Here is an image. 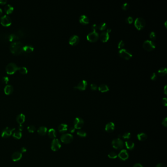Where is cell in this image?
<instances>
[{"label": "cell", "mask_w": 167, "mask_h": 167, "mask_svg": "<svg viewBox=\"0 0 167 167\" xmlns=\"http://www.w3.org/2000/svg\"><path fill=\"white\" fill-rule=\"evenodd\" d=\"M24 46L20 41H14L10 44V49L11 52L16 55H18L23 52Z\"/></svg>", "instance_id": "cell-1"}, {"label": "cell", "mask_w": 167, "mask_h": 167, "mask_svg": "<svg viewBox=\"0 0 167 167\" xmlns=\"http://www.w3.org/2000/svg\"><path fill=\"white\" fill-rule=\"evenodd\" d=\"M146 25V22L144 18L138 17L135 20L134 26L138 30H141L144 28Z\"/></svg>", "instance_id": "cell-2"}, {"label": "cell", "mask_w": 167, "mask_h": 167, "mask_svg": "<svg viewBox=\"0 0 167 167\" xmlns=\"http://www.w3.org/2000/svg\"><path fill=\"white\" fill-rule=\"evenodd\" d=\"M143 47L147 51H150L155 48V44L153 41L147 40L143 43Z\"/></svg>", "instance_id": "cell-3"}, {"label": "cell", "mask_w": 167, "mask_h": 167, "mask_svg": "<svg viewBox=\"0 0 167 167\" xmlns=\"http://www.w3.org/2000/svg\"><path fill=\"white\" fill-rule=\"evenodd\" d=\"M18 66L14 63H10L6 66V72L9 74H13L18 70Z\"/></svg>", "instance_id": "cell-4"}, {"label": "cell", "mask_w": 167, "mask_h": 167, "mask_svg": "<svg viewBox=\"0 0 167 167\" xmlns=\"http://www.w3.org/2000/svg\"><path fill=\"white\" fill-rule=\"evenodd\" d=\"M118 52L120 57L126 60L129 59L132 57V53L128 50H127L125 49H120L119 51Z\"/></svg>", "instance_id": "cell-5"}, {"label": "cell", "mask_w": 167, "mask_h": 167, "mask_svg": "<svg viewBox=\"0 0 167 167\" xmlns=\"http://www.w3.org/2000/svg\"><path fill=\"white\" fill-rule=\"evenodd\" d=\"M60 139L62 143L68 144L73 141V136H72V135L70 134L66 133L62 135L60 137Z\"/></svg>", "instance_id": "cell-6"}, {"label": "cell", "mask_w": 167, "mask_h": 167, "mask_svg": "<svg viewBox=\"0 0 167 167\" xmlns=\"http://www.w3.org/2000/svg\"><path fill=\"white\" fill-rule=\"evenodd\" d=\"M99 33L96 31H91V32L89 33L87 35V39L88 41L90 42H95L97 40H98V39L99 38Z\"/></svg>", "instance_id": "cell-7"}, {"label": "cell", "mask_w": 167, "mask_h": 167, "mask_svg": "<svg viewBox=\"0 0 167 167\" xmlns=\"http://www.w3.org/2000/svg\"><path fill=\"white\" fill-rule=\"evenodd\" d=\"M15 130V129H11L9 128V127H6L2 132L1 136L4 138H6L10 137L12 135V133Z\"/></svg>", "instance_id": "cell-8"}, {"label": "cell", "mask_w": 167, "mask_h": 167, "mask_svg": "<svg viewBox=\"0 0 167 167\" xmlns=\"http://www.w3.org/2000/svg\"><path fill=\"white\" fill-rule=\"evenodd\" d=\"M113 147L116 149H121L124 147V143L120 138L114 139L112 142Z\"/></svg>", "instance_id": "cell-9"}, {"label": "cell", "mask_w": 167, "mask_h": 167, "mask_svg": "<svg viewBox=\"0 0 167 167\" xmlns=\"http://www.w3.org/2000/svg\"><path fill=\"white\" fill-rule=\"evenodd\" d=\"M0 20H1V23L4 26L7 27L10 26L11 24V18L6 15H5L3 16L2 17H1Z\"/></svg>", "instance_id": "cell-10"}, {"label": "cell", "mask_w": 167, "mask_h": 167, "mask_svg": "<svg viewBox=\"0 0 167 167\" xmlns=\"http://www.w3.org/2000/svg\"><path fill=\"white\" fill-rule=\"evenodd\" d=\"M84 125V121L81 118L77 117L74 121V128L79 129H81Z\"/></svg>", "instance_id": "cell-11"}, {"label": "cell", "mask_w": 167, "mask_h": 167, "mask_svg": "<svg viewBox=\"0 0 167 167\" xmlns=\"http://www.w3.org/2000/svg\"><path fill=\"white\" fill-rule=\"evenodd\" d=\"M61 144L57 139H53L51 144V149L53 152H56L61 148Z\"/></svg>", "instance_id": "cell-12"}, {"label": "cell", "mask_w": 167, "mask_h": 167, "mask_svg": "<svg viewBox=\"0 0 167 167\" xmlns=\"http://www.w3.org/2000/svg\"><path fill=\"white\" fill-rule=\"evenodd\" d=\"M87 86V82L85 80H82L79 82L77 86L74 87V88L78 89L80 90H85Z\"/></svg>", "instance_id": "cell-13"}, {"label": "cell", "mask_w": 167, "mask_h": 167, "mask_svg": "<svg viewBox=\"0 0 167 167\" xmlns=\"http://www.w3.org/2000/svg\"><path fill=\"white\" fill-rule=\"evenodd\" d=\"M79 42V38L76 35H73L72 36H71L69 41V44L73 46H75L78 44Z\"/></svg>", "instance_id": "cell-14"}, {"label": "cell", "mask_w": 167, "mask_h": 167, "mask_svg": "<svg viewBox=\"0 0 167 167\" xmlns=\"http://www.w3.org/2000/svg\"><path fill=\"white\" fill-rule=\"evenodd\" d=\"M118 157L123 161H125L129 158V154L125 149H123L119 153Z\"/></svg>", "instance_id": "cell-15"}, {"label": "cell", "mask_w": 167, "mask_h": 167, "mask_svg": "<svg viewBox=\"0 0 167 167\" xmlns=\"http://www.w3.org/2000/svg\"><path fill=\"white\" fill-rule=\"evenodd\" d=\"M100 40L103 42H106L109 39V34L107 31H102L100 33Z\"/></svg>", "instance_id": "cell-16"}, {"label": "cell", "mask_w": 167, "mask_h": 167, "mask_svg": "<svg viewBox=\"0 0 167 167\" xmlns=\"http://www.w3.org/2000/svg\"><path fill=\"white\" fill-rule=\"evenodd\" d=\"M22 157V153L19 152L14 153L11 156L12 160L14 162H17L21 160Z\"/></svg>", "instance_id": "cell-17"}, {"label": "cell", "mask_w": 167, "mask_h": 167, "mask_svg": "<svg viewBox=\"0 0 167 167\" xmlns=\"http://www.w3.org/2000/svg\"><path fill=\"white\" fill-rule=\"evenodd\" d=\"M79 21L82 24L86 25L89 23V20L87 16L85 15H82L79 18Z\"/></svg>", "instance_id": "cell-18"}, {"label": "cell", "mask_w": 167, "mask_h": 167, "mask_svg": "<svg viewBox=\"0 0 167 167\" xmlns=\"http://www.w3.org/2000/svg\"><path fill=\"white\" fill-rule=\"evenodd\" d=\"M115 129V124L112 122L108 123L105 126V130L109 133H111L114 131Z\"/></svg>", "instance_id": "cell-19"}, {"label": "cell", "mask_w": 167, "mask_h": 167, "mask_svg": "<svg viewBox=\"0 0 167 167\" xmlns=\"http://www.w3.org/2000/svg\"><path fill=\"white\" fill-rule=\"evenodd\" d=\"M16 121L19 124H22L25 121V115H24L22 113L18 115L16 118Z\"/></svg>", "instance_id": "cell-20"}, {"label": "cell", "mask_w": 167, "mask_h": 167, "mask_svg": "<svg viewBox=\"0 0 167 167\" xmlns=\"http://www.w3.org/2000/svg\"><path fill=\"white\" fill-rule=\"evenodd\" d=\"M48 131V129L45 126H41L38 129L37 132L38 133L41 135V136H44L45 135Z\"/></svg>", "instance_id": "cell-21"}, {"label": "cell", "mask_w": 167, "mask_h": 167, "mask_svg": "<svg viewBox=\"0 0 167 167\" xmlns=\"http://www.w3.org/2000/svg\"><path fill=\"white\" fill-rule=\"evenodd\" d=\"M13 91V87L11 85H7L5 86L4 88V92L5 94L10 95Z\"/></svg>", "instance_id": "cell-22"}, {"label": "cell", "mask_w": 167, "mask_h": 167, "mask_svg": "<svg viewBox=\"0 0 167 167\" xmlns=\"http://www.w3.org/2000/svg\"><path fill=\"white\" fill-rule=\"evenodd\" d=\"M58 129L59 132L64 133L68 130V125L66 124H62L59 125Z\"/></svg>", "instance_id": "cell-23"}, {"label": "cell", "mask_w": 167, "mask_h": 167, "mask_svg": "<svg viewBox=\"0 0 167 167\" xmlns=\"http://www.w3.org/2000/svg\"><path fill=\"white\" fill-rule=\"evenodd\" d=\"M34 50V48L33 46L27 45L23 47V52H24L27 53H30L33 52Z\"/></svg>", "instance_id": "cell-24"}, {"label": "cell", "mask_w": 167, "mask_h": 167, "mask_svg": "<svg viewBox=\"0 0 167 167\" xmlns=\"http://www.w3.org/2000/svg\"><path fill=\"white\" fill-rule=\"evenodd\" d=\"M99 90L101 92H105L109 91L108 86L105 84H101L99 86Z\"/></svg>", "instance_id": "cell-25"}, {"label": "cell", "mask_w": 167, "mask_h": 167, "mask_svg": "<svg viewBox=\"0 0 167 167\" xmlns=\"http://www.w3.org/2000/svg\"><path fill=\"white\" fill-rule=\"evenodd\" d=\"M13 7L10 5H6L5 7V11L7 14H10L13 11Z\"/></svg>", "instance_id": "cell-26"}, {"label": "cell", "mask_w": 167, "mask_h": 167, "mask_svg": "<svg viewBox=\"0 0 167 167\" xmlns=\"http://www.w3.org/2000/svg\"><path fill=\"white\" fill-rule=\"evenodd\" d=\"M48 136L50 138L55 139L56 137V131L53 129H51L48 131Z\"/></svg>", "instance_id": "cell-27"}, {"label": "cell", "mask_w": 167, "mask_h": 167, "mask_svg": "<svg viewBox=\"0 0 167 167\" xmlns=\"http://www.w3.org/2000/svg\"><path fill=\"white\" fill-rule=\"evenodd\" d=\"M18 39L19 38L16 34L15 33L10 34L9 35V37H8V41L10 42H14V41H16V40Z\"/></svg>", "instance_id": "cell-28"}, {"label": "cell", "mask_w": 167, "mask_h": 167, "mask_svg": "<svg viewBox=\"0 0 167 167\" xmlns=\"http://www.w3.org/2000/svg\"><path fill=\"white\" fill-rule=\"evenodd\" d=\"M125 146L128 149L132 150L134 147V144L131 141H128L125 142Z\"/></svg>", "instance_id": "cell-29"}, {"label": "cell", "mask_w": 167, "mask_h": 167, "mask_svg": "<svg viewBox=\"0 0 167 167\" xmlns=\"http://www.w3.org/2000/svg\"><path fill=\"white\" fill-rule=\"evenodd\" d=\"M12 136L15 139H20L22 136V133L19 131H14L12 134Z\"/></svg>", "instance_id": "cell-30"}, {"label": "cell", "mask_w": 167, "mask_h": 167, "mask_svg": "<svg viewBox=\"0 0 167 167\" xmlns=\"http://www.w3.org/2000/svg\"><path fill=\"white\" fill-rule=\"evenodd\" d=\"M137 138L139 141H144L147 138V135L144 133H141L137 135Z\"/></svg>", "instance_id": "cell-31"}, {"label": "cell", "mask_w": 167, "mask_h": 167, "mask_svg": "<svg viewBox=\"0 0 167 167\" xmlns=\"http://www.w3.org/2000/svg\"><path fill=\"white\" fill-rule=\"evenodd\" d=\"M158 73L161 76H163L167 74V69L166 67H162L158 71Z\"/></svg>", "instance_id": "cell-32"}, {"label": "cell", "mask_w": 167, "mask_h": 167, "mask_svg": "<svg viewBox=\"0 0 167 167\" xmlns=\"http://www.w3.org/2000/svg\"><path fill=\"white\" fill-rule=\"evenodd\" d=\"M18 70L19 72L22 74H26L28 73V69L25 67H18Z\"/></svg>", "instance_id": "cell-33"}, {"label": "cell", "mask_w": 167, "mask_h": 167, "mask_svg": "<svg viewBox=\"0 0 167 167\" xmlns=\"http://www.w3.org/2000/svg\"><path fill=\"white\" fill-rule=\"evenodd\" d=\"M25 31H24V29H20L18 31V32L16 34V35L19 38L22 37V36H23L24 35H25Z\"/></svg>", "instance_id": "cell-34"}, {"label": "cell", "mask_w": 167, "mask_h": 167, "mask_svg": "<svg viewBox=\"0 0 167 167\" xmlns=\"http://www.w3.org/2000/svg\"><path fill=\"white\" fill-rule=\"evenodd\" d=\"M106 27H107V25L106 23H105V22L100 23L98 26V28L100 30H105L106 28Z\"/></svg>", "instance_id": "cell-35"}, {"label": "cell", "mask_w": 167, "mask_h": 167, "mask_svg": "<svg viewBox=\"0 0 167 167\" xmlns=\"http://www.w3.org/2000/svg\"><path fill=\"white\" fill-rule=\"evenodd\" d=\"M28 130L29 133H33L35 130L36 128L34 125H29L27 128Z\"/></svg>", "instance_id": "cell-36"}, {"label": "cell", "mask_w": 167, "mask_h": 167, "mask_svg": "<svg viewBox=\"0 0 167 167\" xmlns=\"http://www.w3.org/2000/svg\"><path fill=\"white\" fill-rule=\"evenodd\" d=\"M77 134L79 136H80L81 137H85L87 135L86 133L83 130L78 131L77 132Z\"/></svg>", "instance_id": "cell-37"}, {"label": "cell", "mask_w": 167, "mask_h": 167, "mask_svg": "<svg viewBox=\"0 0 167 167\" xmlns=\"http://www.w3.org/2000/svg\"><path fill=\"white\" fill-rule=\"evenodd\" d=\"M108 156L111 159H115L117 157V154L115 152H111L108 154Z\"/></svg>", "instance_id": "cell-38"}, {"label": "cell", "mask_w": 167, "mask_h": 167, "mask_svg": "<svg viewBox=\"0 0 167 167\" xmlns=\"http://www.w3.org/2000/svg\"><path fill=\"white\" fill-rule=\"evenodd\" d=\"M129 7V3H124V4L122 5V9L124 10H128Z\"/></svg>", "instance_id": "cell-39"}, {"label": "cell", "mask_w": 167, "mask_h": 167, "mask_svg": "<svg viewBox=\"0 0 167 167\" xmlns=\"http://www.w3.org/2000/svg\"><path fill=\"white\" fill-rule=\"evenodd\" d=\"M130 133L129 132H126L125 133L123 136V138L124 139H129L130 138Z\"/></svg>", "instance_id": "cell-40"}, {"label": "cell", "mask_w": 167, "mask_h": 167, "mask_svg": "<svg viewBox=\"0 0 167 167\" xmlns=\"http://www.w3.org/2000/svg\"><path fill=\"white\" fill-rule=\"evenodd\" d=\"M125 21L127 23H129V24H130L133 21V18L131 16H129L126 18Z\"/></svg>", "instance_id": "cell-41"}, {"label": "cell", "mask_w": 167, "mask_h": 167, "mask_svg": "<svg viewBox=\"0 0 167 167\" xmlns=\"http://www.w3.org/2000/svg\"><path fill=\"white\" fill-rule=\"evenodd\" d=\"M124 46V42H123V40H121L119 41V42L118 44V47L119 49H122L123 48V47Z\"/></svg>", "instance_id": "cell-42"}, {"label": "cell", "mask_w": 167, "mask_h": 167, "mask_svg": "<svg viewBox=\"0 0 167 167\" xmlns=\"http://www.w3.org/2000/svg\"><path fill=\"white\" fill-rule=\"evenodd\" d=\"M149 37L153 39V40H155L156 38V34L154 32V31H152L149 34Z\"/></svg>", "instance_id": "cell-43"}, {"label": "cell", "mask_w": 167, "mask_h": 167, "mask_svg": "<svg viewBox=\"0 0 167 167\" xmlns=\"http://www.w3.org/2000/svg\"><path fill=\"white\" fill-rule=\"evenodd\" d=\"M2 81H3V83H7L9 81V77H7L6 76L3 77V78H2Z\"/></svg>", "instance_id": "cell-44"}, {"label": "cell", "mask_w": 167, "mask_h": 167, "mask_svg": "<svg viewBox=\"0 0 167 167\" xmlns=\"http://www.w3.org/2000/svg\"><path fill=\"white\" fill-rule=\"evenodd\" d=\"M157 76L156 73H153L150 76L151 79H152V80H153V81L155 80V79L157 78Z\"/></svg>", "instance_id": "cell-45"}, {"label": "cell", "mask_w": 167, "mask_h": 167, "mask_svg": "<svg viewBox=\"0 0 167 167\" xmlns=\"http://www.w3.org/2000/svg\"><path fill=\"white\" fill-rule=\"evenodd\" d=\"M90 87L92 90H96L97 89V85L96 84L92 83L90 85Z\"/></svg>", "instance_id": "cell-46"}, {"label": "cell", "mask_w": 167, "mask_h": 167, "mask_svg": "<svg viewBox=\"0 0 167 167\" xmlns=\"http://www.w3.org/2000/svg\"><path fill=\"white\" fill-rule=\"evenodd\" d=\"M91 28L93 30V31H96L97 29L98 28V26L97 24H94L93 25H92Z\"/></svg>", "instance_id": "cell-47"}, {"label": "cell", "mask_w": 167, "mask_h": 167, "mask_svg": "<svg viewBox=\"0 0 167 167\" xmlns=\"http://www.w3.org/2000/svg\"><path fill=\"white\" fill-rule=\"evenodd\" d=\"M162 124L166 127L167 126V118H165L164 119H163V120L162 121Z\"/></svg>", "instance_id": "cell-48"}, {"label": "cell", "mask_w": 167, "mask_h": 167, "mask_svg": "<svg viewBox=\"0 0 167 167\" xmlns=\"http://www.w3.org/2000/svg\"><path fill=\"white\" fill-rule=\"evenodd\" d=\"M162 103L164 105V106H167V100L166 98H164L162 99Z\"/></svg>", "instance_id": "cell-49"}, {"label": "cell", "mask_w": 167, "mask_h": 167, "mask_svg": "<svg viewBox=\"0 0 167 167\" xmlns=\"http://www.w3.org/2000/svg\"><path fill=\"white\" fill-rule=\"evenodd\" d=\"M27 152V148L26 147H22L21 148V153H26Z\"/></svg>", "instance_id": "cell-50"}, {"label": "cell", "mask_w": 167, "mask_h": 167, "mask_svg": "<svg viewBox=\"0 0 167 167\" xmlns=\"http://www.w3.org/2000/svg\"><path fill=\"white\" fill-rule=\"evenodd\" d=\"M18 131H19L20 132H21L23 130L24 128H23V126L22 125V124H19V125L18 126Z\"/></svg>", "instance_id": "cell-51"}, {"label": "cell", "mask_w": 167, "mask_h": 167, "mask_svg": "<svg viewBox=\"0 0 167 167\" xmlns=\"http://www.w3.org/2000/svg\"><path fill=\"white\" fill-rule=\"evenodd\" d=\"M155 167H166V166L163 163H159L156 165Z\"/></svg>", "instance_id": "cell-52"}, {"label": "cell", "mask_w": 167, "mask_h": 167, "mask_svg": "<svg viewBox=\"0 0 167 167\" xmlns=\"http://www.w3.org/2000/svg\"><path fill=\"white\" fill-rule=\"evenodd\" d=\"M133 167H143L142 165L139 163H137L136 164H135Z\"/></svg>", "instance_id": "cell-53"}, {"label": "cell", "mask_w": 167, "mask_h": 167, "mask_svg": "<svg viewBox=\"0 0 167 167\" xmlns=\"http://www.w3.org/2000/svg\"><path fill=\"white\" fill-rule=\"evenodd\" d=\"M7 3L6 0H0V4H5Z\"/></svg>", "instance_id": "cell-54"}, {"label": "cell", "mask_w": 167, "mask_h": 167, "mask_svg": "<svg viewBox=\"0 0 167 167\" xmlns=\"http://www.w3.org/2000/svg\"><path fill=\"white\" fill-rule=\"evenodd\" d=\"M69 131L71 133H73L75 132V129L74 128H73V127H72V128H71L69 129Z\"/></svg>", "instance_id": "cell-55"}, {"label": "cell", "mask_w": 167, "mask_h": 167, "mask_svg": "<svg viewBox=\"0 0 167 167\" xmlns=\"http://www.w3.org/2000/svg\"><path fill=\"white\" fill-rule=\"evenodd\" d=\"M166 88H167V85H166L164 87V92L166 95H167V90H166Z\"/></svg>", "instance_id": "cell-56"}, {"label": "cell", "mask_w": 167, "mask_h": 167, "mask_svg": "<svg viewBox=\"0 0 167 167\" xmlns=\"http://www.w3.org/2000/svg\"><path fill=\"white\" fill-rule=\"evenodd\" d=\"M111 31V29H110V28H108V29H107V32L108 33H109Z\"/></svg>", "instance_id": "cell-57"}, {"label": "cell", "mask_w": 167, "mask_h": 167, "mask_svg": "<svg viewBox=\"0 0 167 167\" xmlns=\"http://www.w3.org/2000/svg\"><path fill=\"white\" fill-rule=\"evenodd\" d=\"M3 13V11H2V10L0 8V15H1Z\"/></svg>", "instance_id": "cell-58"}]
</instances>
